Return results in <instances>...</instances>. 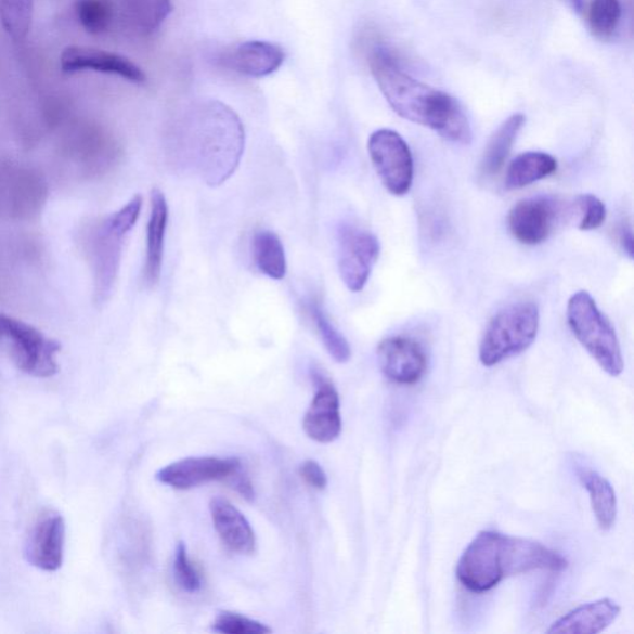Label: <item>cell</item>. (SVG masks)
Instances as JSON below:
<instances>
[{
  "instance_id": "6da1fadb",
  "label": "cell",
  "mask_w": 634,
  "mask_h": 634,
  "mask_svg": "<svg viewBox=\"0 0 634 634\" xmlns=\"http://www.w3.org/2000/svg\"><path fill=\"white\" fill-rule=\"evenodd\" d=\"M245 152V128L231 108L219 102L191 111L173 128L172 165L208 186H220L236 172Z\"/></svg>"
},
{
  "instance_id": "7a4b0ae2",
  "label": "cell",
  "mask_w": 634,
  "mask_h": 634,
  "mask_svg": "<svg viewBox=\"0 0 634 634\" xmlns=\"http://www.w3.org/2000/svg\"><path fill=\"white\" fill-rule=\"evenodd\" d=\"M370 67L380 92L399 117L429 128L450 142L471 143L470 121L462 104L450 94L415 80L386 48L371 51Z\"/></svg>"
},
{
  "instance_id": "3957f363",
  "label": "cell",
  "mask_w": 634,
  "mask_h": 634,
  "mask_svg": "<svg viewBox=\"0 0 634 634\" xmlns=\"http://www.w3.org/2000/svg\"><path fill=\"white\" fill-rule=\"evenodd\" d=\"M568 560L548 546L526 538L482 531L466 546L456 566L464 587L483 594L503 580L535 570L562 571Z\"/></svg>"
},
{
  "instance_id": "277c9868",
  "label": "cell",
  "mask_w": 634,
  "mask_h": 634,
  "mask_svg": "<svg viewBox=\"0 0 634 634\" xmlns=\"http://www.w3.org/2000/svg\"><path fill=\"white\" fill-rule=\"evenodd\" d=\"M540 309L533 301L512 303L499 311L486 327L480 344L483 366H497L527 351L540 332Z\"/></svg>"
},
{
  "instance_id": "5b68a950",
  "label": "cell",
  "mask_w": 634,
  "mask_h": 634,
  "mask_svg": "<svg viewBox=\"0 0 634 634\" xmlns=\"http://www.w3.org/2000/svg\"><path fill=\"white\" fill-rule=\"evenodd\" d=\"M567 316L572 334L598 366L607 375L619 377L624 368L619 337L592 295L585 290L572 295Z\"/></svg>"
},
{
  "instance_id": "8992f818",
  "label": "cell",
  "mask_w": 634,
  "mask_h": 634,
  "mask_svg": "<svg viewBox=\"0 0 634 634\" xmlns=\"http://www.w3.org/2000/svg\"><path fill=\"white\" fill-rule=\"evenodd\" d=\"M3 338L12 344V355L17 368L38 378L56 375V354L61 349L56 341L23 321L0 315V340Z\"/></svg>"
},
{
  "instance_id": "52a82bcc",
  "label": "cell",
  "mask_w": 634,
  "mask_h": 634,
  "mask_svg": "<svg viewBox=\"0 0 634 634\" xmlns=\"http://www.w3.org/2000/svg\"><path fill=\"white\" fill-rule=\"evenodd\" d=\"M370 158L381 184L394 196L410 193L414 160L410 145L392 129L376 130L368 139Z\"/></svg>"
},
{
  "instance_id": "ba28073f",
  "label": "cell",
  "mask_w": 634,
  "mask_h": 634,
  "mask_svg": "<svg viewBox=\"0 0 634 634\" xmlns=\"http://www.w3.org/2000/svg\"><path fill=\"white\" fill-rule=\"evenodd\" d=\"M380 255L378 238L350 223L337 230V264L341 280L352 293H360L370 281Z\"/></svg>"
},
{
  "instance_id": "9c48e42d",
  "label": "cell",
  "mask_w": 634,
  "mask_h": 634,
  "mask_svg": "<svg viewBox=\"0 0 634 634\" xmlns=\"http://www.w3.org/2000/svg\"><path fill=\"white\" fill-rule=\"evenodd\" d=\"M377 358L381 373L397 385H416L428 370L424 347L411 337L386 338L378 346Z\"/></svg>"
},
{
  "instance_id": "30bf717a",
  "label": "cell",
  "mask_w": 634,
  "mask_h": 634,
  "mask_svg": "<svg viewBox=\"0 0 634 634\" xmlns=\"http://www.w3.org/2000/svg\"><path fill=\"white\" fill-rule=\"evenodd\" d=\"M560 207L552 197L522 199L508 215V228L518 242L527 246L548 240L559 219Z\"/></svg>"
},
{
  "instance_id": "8fae6325",
  "label": "cell",
  "mask_w": 634,
  "mask_h": 634,
  "mask_svg": "<svg viewBox=\"0 0 634 634\" xmlns=\"http://www.w3.org/2000/svg\"><path fill=\"white\" fill-rule=\"evenodd\" d=\"M241 466L236 457H186L163 467L156 480L176 490H190L212 481H228Z\"/></svg>"
},
{
  "instance_id": "7c38bea8",
  "label": "cell",
  "mask_w": 634,
  "mask_h": 634,
  "mask_svg": "<svg viewBox=\"0 0 634 634\" xmlns=\"http://www.w3.org/2000/svg\"><path fill=\"white\" fill-rule=\"evenodd\" d=\"M126 236L127 234L113 229L107 219L90 234V258L99 302L108 299L116 283Z\"/></svg>"
},
{
  "instance_id": "4fadbf2b",
  "label": "cell",
  "mask_w": 634,
  "mask_h": 634,
  "mask_svg": "<svg viewBox=\"0 0 634 634\" xmlns=\"http://www.w3.org/2000/svg\"><path fill=\"white\" fill-rule=\"evenodd\" d=\"M60 65L65 74L94 72L116 75L135 85L146 81L143 69L133 61L99 49L69 47L61 55Z\"/></svg>"
},
{
  "instance_id": "5bb4252c",
  "label": "cell",
  "mask_w": 634,
  "mask_h": 634,
  "mask_svg": "<svg viewBox=\"0 0 634 634\" xmlns=\"http://www.w3.org/2000/svg\"><path fill=\"white\" fill-rule=\"evenodd\" d=\"M66 526L56 514L42 516L35 525L26 545V557L35 568L56 571L63 566Z\"/></svg>"
},
{
  "instance_id": "9a60e30c",
  "label": "cell",
  "mask_w": 634,
  "mask_h": 634,
  "mask_svg": "<svg viewBox=\"0 0 634 634\" xmlns=\"http://www.w3.org/2000/svg\"><path fill=\"white\" fill-rule=\"evenodd\" d=\"M307 436L321 444H328L340 437L342 419L340 397L329 381L320 379L314 399L303 418Z\"/></svg>"
},
{
  "instance_id": "2e32d148",
  "label": "cell",
  "mask_w": 634,
  "mask_h": 634,
  "mask_svg": "<svg viewBox=\"0 0 634 634\" xmlns=\"http://www.w3.org/2000/svg\"><path fill=\"white\" fill-rule=\"evenodd\" d=\"M221 61L225 67L241 75L262 78L273 75L282 67L285 52L275 43L251 40L225 52Z\"/></svg>"
},
{
  "instance_id": "e0dca14e",
  "label": "cell",
  "mask_w": 634,
  "mask_h": 634,
  "mask_svg": "<svg viewBox=\"0 0 634 634\" xmlns=\"http://www.w3.org/2000/svg\"><path fill=\"white\" fill-rule=\"evenodd\" d=\"M621 613V607L611 598H601L595 603H590L577 607V609L562 616L555 621L546 633H566V634H597L618 620Z\"/></svg>"
},
{
  "instance_id": "ac0fdd59",
  "label": "cell",
  "mask_w": 634,
  "mask_h": 634,
  "mask_svg": "<svg viewBox=\"0 0 634 634\" xmlns=\"http://www.w3.org/2000/svg\"><path fill=\"white\" fill-rule=\"evenodd\" d=\"M211 518L217 534L234 553L251 554L256 551V534L241 510L228 500L216 497L210 503Z\"/></svg>"
},
{
  "instance_id": "d6986e66",
  "label": "cell",
  "mask_w": 634,
  "mask_h": 634,
  "mask_svg": "<svg viewBox=\"0 0 634 634\" xmlns=\"http://www.w3.org/2000/svg\"><path fill=\"white\" fill-rule=\"evenodd\" d=\"M169 208L160 190L152 191L151 216L146 225V257L144 280L147 285L159 283L163 269L165 234H167Z\"/></svg>"
},
{
  "instance_id": "ffe728a7",
  "label": "cell",
  "mask_w": 634,
  "mask_h": 634,
  "mask_svg": "<svg viewBox=\"0 0 634 634\" xmlns=\"http://www.w3.org/2000/svg\"><path fill=\"white\" fill-rule=\"evenodd\" d=\"M578 477L588 493L590 502L603 531H610L618 518V496L609 480L588 467H579Z\"/></svg>"
},
{
  "instance_id": "44dd1931",
  "label": "cell",
  "mask_w": 634,
  "mask_h": 634,
  "mask_svg": "<svg viewBox=\"0 0 634 634\" xmlns=\"http://www.w3.org/2000/svg\"><path fill=\"white\" fill-rule=\"evenodd\" d=\"M526 124V117L522 113H516L507 120L503 121L500 128L491 137L488 146H486L482 160L480 164L481 177L489 179L497 173L506 164L514 147L517 137Z\"/></svg>"
},
{
  "instance_id": "7402d4cb",
  "label": "cell",
  "mask_w": 634,
  "mask_h": 634,
  "mask_svg": "<svg viewBox=\"0 0 634 634\" xmlns=\"http://www.w3.org/2000/svg\"><path fill=\"white\" fill-rule=\"evenodd\" d=\"M558 170V160L548 153L527 152L512 160L506 172L507 190L525 189L536 181L549 178Z\"/></svg>"
},
{
  "instance_id": "603a6c76",
  "label": "cell",
  "mask_w": 634,
  "mask_h": 634,
  "mask_svg": "<svg viewBox=\"0 0 634 634\" xmlns=\"http://www.w3.org/2000/svg\"><path fill=\"white\" fill-rule=\"evenodd\" d=\"M171 12V0H124L125 23L139 35L158 31Z\"/></svg>"
},
{
  "instance_id": "cb8c5ba5",
  "label": "cell",
  "mask_w": 634,
  "mask_h": 634,
  "mask_svg": "<svg viewBox=\"0 0 634 634\" xmlns=\"http://www.w3.org/2000/svg\"><path fill=\"white\" fill-rule=\"evenodd\" d=\"M254 258L260 272L282 281L286 275V257L283 242L276 233L269 230L256 232L254 237Z\"/></svg>"
},
{
  "instance_id": "d4e9b609",
  "label": "cell",
  "mask_w": 634,
  "mask_h": 634,
  "mask_svg": "<svg viewBox=\"0 0 634 634\" xmlns=\"http://www.w3.org/2000/svg\"><path fill=\"white\" fill-rule=\"evenodd\" d=\"M310 314L316 326L321 341L332 358L338 363L349 362L351 359V347L345 336L338 332L326 312L318 301L310 303Z\"/></svg>"
},
{
  "instance_id": "484cf974",
  "label": "cell",
  "mask_w": 634,
  "mask_h": 634,
  "mask_svg": "<svg viewBox=\"0 0 634 634\" xmlns=\"http://www.w3.org/2000/svg\"><path fill=\"white\" fill-rule=\"evenodd\" d=\"M34 0H0V23L14 41H23L30 31Z\"/></svg>"
},
{
  "instance_id": "4316f807",
  "label": "cell",
  "mask_w": 634,
  "mask_h": 634,
  "mask_svg": "<svg viewBox=\"0 0 634 634\" xmlns=\"http://www.w3.org/2000/svg\"><path fill=\"white\" fill-rule=\"evenodd\" d=\"M622 20L621 0H590L587 23L595 37L609 39Z\"/></svg>"
},
{
  "instance_id": "83f0119b",
  "label": "cell",
  "mask_w": 634,
  "mask_h": 634,
  "mask_svg": "<svg viewBox=\"0 0 634 634\" xmlns=\"http://www.w3.org/2000/svg\"><path fill=\"white\" fill-rule=\"evenodd\" d=\"M76 13L87 33L98 35L109 28L112 9L106 0H77Z\"/></svg>"
},
{
  "instance_id": "f1b7e54d",
  "label": "cell",
  "mask_w": 634,
  "mask_h": 634,
  "mask_svg": "<svg viewBox=\"0 0 634 634\" xmlns=\"http://www.w3.org/2000/svg\"><path fill=\"white\" fill-rule=\"evenodd\" d=\"M172 574L176 583L187 594H196L203 588L202 572L190 559L186 545L180 542L173 555Z\"/></svg>"
},
{
  "instance_id": "f546056e",
  "label": "cell",
  "mask_w": 634,
  "mask_h": 634,
  "mask_svg": "<svg viewBox=\"0 0 634 634\" xmlns=\"http://www.w3.org/2000/svg\"><path fill=\"white\" fill-rule=\"evenodd\" d=\"M212 630L224 634H267L272 630L266 624L246 618V616L224 611L214 621Z\"/></svg>"
},
{
  "instance_id": "4dcf8cb0",
  "label": "cell",
  "mask_w": 634,
  "mask_h": 634,
  "mask_svg": "<svg viewBox=\"0 0 634 634\" xmlns=\"http://www.w3.org/2000/svg\"><path fill=\"white\" fill-rule=\"evenodd\" d=\"M577 210L580 214L579 229L581 231H593L600 229L606 221V206L600 198L592 195H580L577 197Z\"/></svg>"
},
{
  "instance_id": "1f68e13d",
  "label": "cell",
  "mask_w": 634,
  "mask_h": 634,
  "mask_svg": "<svg viewBox=\"0 0 634 634\" xmlns=\"http://www.w3.org/2000/svg\"><path fill=\"white\" fill-rule=\"evenodd\" d=\"M300 476L303 481H306L310 488L323 491L326 489L327 486V476L314 460H308V462L303 463L300 466Z\"/></svg>"
},
{
  "instance_id": "d6a6232c",
  "label": "cell",
  "mask_w": 634,
  "mask_h": 634,
  "mask_svg": "<svg viewBox=\"0 0 634 634\" xmlns=\"http://www.w3.org/2000/svg\"><path fill=\"white\" fill-rule=\"evenodd\" d=\"M621 245L623 247V250L626 251V255L633 259V234H632V229L630 228V225H623V228L621 229Z\"/></svg>"
}]
</instances>
